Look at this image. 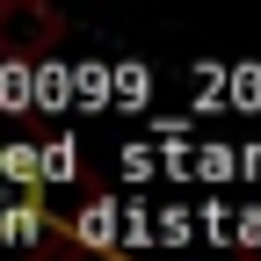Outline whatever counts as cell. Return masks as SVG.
<instances>
[{
    "instance_id": "1",
    "label": "cell",
    "mask_w": 261,
    "mask_h": 261,
    "mask_svg": "<svg viewBox=\"0 0 261 261\" xmlns=\"http://www.w3.org/2000/svg\"><path fill=\"white\" fill-rule=\"evenodd\" d=\"M65 44V15L51 0H0V58H51Z\"/></svg>"
}]
</instances>
